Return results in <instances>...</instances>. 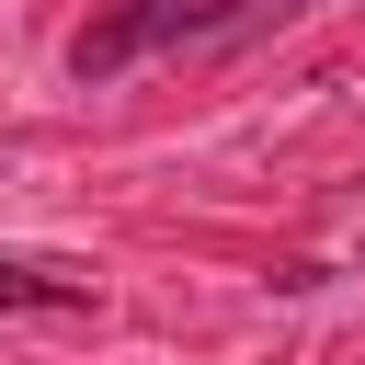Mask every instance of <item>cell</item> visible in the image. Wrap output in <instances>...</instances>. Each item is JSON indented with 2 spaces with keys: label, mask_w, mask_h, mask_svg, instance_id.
<instances>
[{
  "label": "cell",
  "mask_w": 365,
  "mask_h": 365,
  "mask_svg": "<svg viewBox=\"0 0 365 365\" xmlns=\"http://www.w3.org/2000/svg\"><path fill=\"white\" fill-rule=\"evenodd\" d=\"M285 11H308V0H114L103 23H80L68 68L80 80H125L160 46H217V34H251V23H285Z\"/></svg>",
  "instance_id": "cell-1"
},
{
  "label": "cell",
  "mask_w": 365,
  "mask_h": 365,
  "mask_svg": "<svg viewBox=\"0 0 365 365\" xmlns=\"http://www.w3.org/2000/svg\"><path fill=\"white\" fill-rule=\"evenodd\" d=\"M0 308H91L80 274H46V262H11L0 251Z\"/></svg>",
  "instance_id": "cell-2"
}]
</instances>
